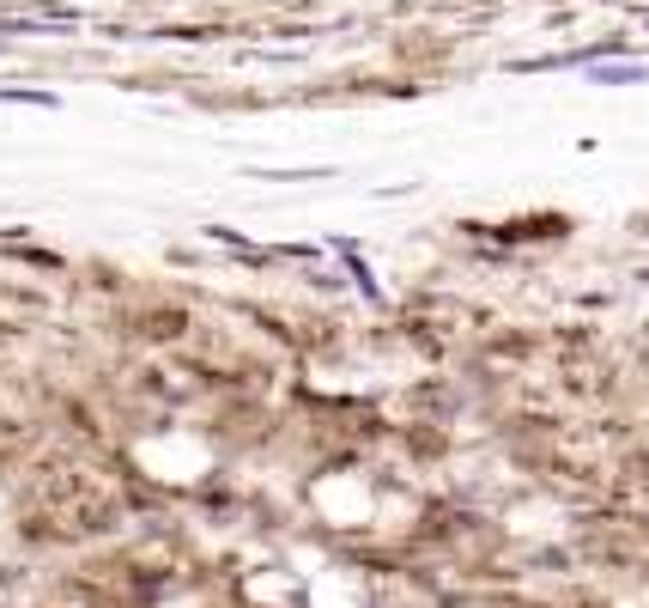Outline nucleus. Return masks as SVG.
<instances>
[{"mask_svg":"<svg viewBox=\"0 0 649 608\" xmlns=\"http://www.w3.org/2000/svg\"><path fill=\"white\" fill-rule=\"evenodd\" d=\"M589 86H649V61H589Z\"/></svg>","mask_w":649,"mask_h":608,"instance_id":"obj_1","label":"nucleus"},{"mask_svg":"<svg viewBox=\"0 0 649 608\" xmlns=\"http://www.w3.org/2000/svg\"><path fill=\"white\" fill-rule=\"evenodd\" d=\"M7 104H37V110H55V92H37V86H0Z\"/></svg>","mask_w":649,"mask_h":608,"instance_id":"obj_2","label":"nucleus"}]
</instances>
